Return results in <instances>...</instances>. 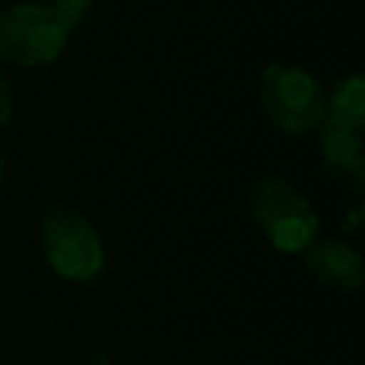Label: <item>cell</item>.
Listing matches in <instances>:
<instances>
[{
  "mask_svg": "<svg viewBox=\"0 0 365 365\" xmlns=\"http://www.w3.org/2000/svg\"><path fill=\"white\" fill-rule=\"evenodd\" d=\"M305 268L319 285L345 294L359 291L365 277L362 254L339 237H314L305 248Z\"/></svg>",
  "mask_w": 365,
  "mask_h": 365,
  "instance_id": "cell-5",
  "label": "cell"
},
{
  "mask_svg": "<svg viewBox=\"0 0 365 365\" xmlns=\"http://www.w3.org/2000/svg\"><path fill=\"white\" fill-rule=\"evenodd\" d=\"M48 6H51V9L63 17V23L74 31V29H80V26L86 23V17L91 14L94 0H51Z\"/></svg>",
  "mask_w": 365,
  "mask_h": 365,
  "instance_id": "cell-8",
  "label": "cell"
},
{
  "mask_svg": "<svg viewBox=\"0 0 365 365\" xmlns=\"http://www.w3.org/2000/svg\"><path fill=\"white\" fill-rule=\"evenodd\" d=\"M71 29L46 3H14L0 9V60L23 68L54 63Z\"/></svg>",
  "mask_w": 365,
  "mask_h": 365,
  "instance_id": "cell-4",
  "label": "cell"
},
{
  "mask_svg": "<svg viewBox=\"0 0 365 365\" xmlns=\"http://www.w3.org/2000/svg\"><path fill=\"white\" fill-rule=\"evenodd\" d=\"M248 214L279 254H297L319 237V217L311 200L279 174H265L248 188Z\"/></svg>",
  "mask_w": 365,
  "mask_h": 365,
  "instance_id": "cell-1",
  "label": "cell"
},
{
  "mask_svg": "<svg viewBox=\"0 0 365 365\" xmlns=\"http://www.w3.org/2000/svg\"><path fill=\"white\" fill-rule=\"evenodd\" d=\"M319 163L322 171L348 194L365 191V145L356 131L319 125Z\"/></svg>",
  "mask_w": 365,
  "mask_h": 365,
  "instance_id": "cell-6",
  "label": "cell"
},
{
  "mask_svg": "<svg viewBox=\"0 0 365 365\" xmlns=\"http://www.w3.org/2000/svg\"><path fill=\"white\" fill-rule=\"evenodd\" d=\"M328 125L345 128V131H362L365 128V80L362 74H348L334 83V88L325 94V120Z\"/></svg>",
  "mask_w": 365,
  "mask_h": 365,
  "instance_id": "cell-7",
  "label": "cell"
},
{
  "mask_svg": "<svg viewBox=\"0 0 365 365\" xmlns=\"http://www.w3.org/2000/svg\"><path fill=\"white\" fill-rule=\"evenodd\" d=\"M259 103L271 125L294 137L317 131L325 120V88L302 66H265L259 74Z\"/></svg>",
  "mask_w": 365,
  "mask_h": 365,
  "instance_id": "cell-3",
  "label": "cell"
},
{
  "mask_svg": "<svg viewBox=\"0 0 365 365\" xmlns=\"http://www.w3.org/2000/svg\"><path fill=\"white\" fill-rule=\"evenodd\" d=\"M362 222H365V208H362V202H354V205L348 208V214H342L339 228H342V234L359 237V234H362Z\"/></svg>",
  "mask_w": 365,
  "mask_h": 365,
  "instance_id": "cell-9",
  "label": "cell"
},
{
  "mask_svg": "<svg viewBox=\"0 0 365 365\" xmlns=\"http://www.w3.org/2000/svg\"><path fill=\"white\" fill-rule=\"evenodd\" d=\"M40 251L48 268L68 282H91L106 268V245L94 222L71 208L51 205L40 217Z\"/></svg>",
  "mask_w": 365,
  "mask_h": 365,
  "instance_id": "cell-2",
  "label": "cell"
},
{
  "mask_svg": "<svg viewBox=\"0 0 365 365\" xmlns=\"http://www.w3.org/2000/svg\"><path fill=\"white\" fill-rule=\"evenodd\" d=\"M11 111H14V91H11L9 77L0 71V128L11 120Z\"/></svg>",
  "mask_w": 365,
  "mask_h": 365,
  "instance_id": "cell-10",
  "label": "cell"
},
{
  "mask_svg": "<svg viewBox=\"0 0 365 365\" xmlns=\"http://www.w3.org/2000/svg\"><path fill=\"white\" fill-rule=\"evenodd\" d=\"M3 180H6V157L0 151V188H3Z\"/></svg>",
  "mask_w": 365,
  "mask_h": 365,
  "instance_id": "cell-11",
  "label": "cell"
}]
</instances>
